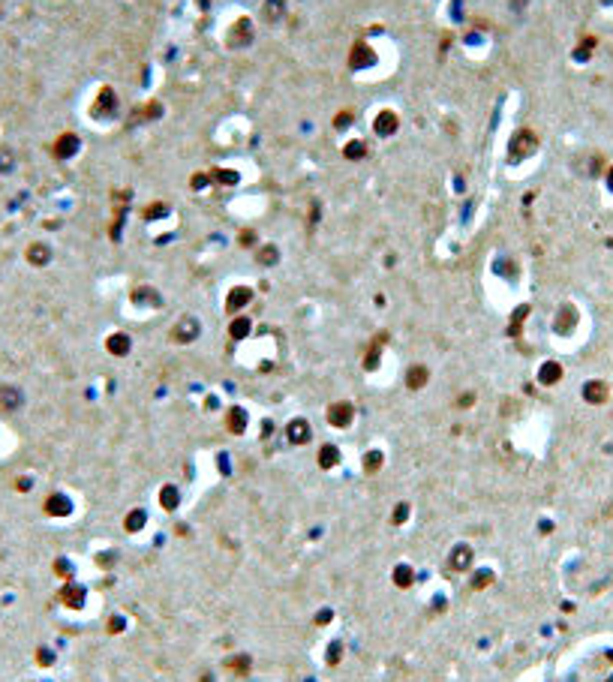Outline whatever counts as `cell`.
I'll use <instances>...</instances> for the list:
<instances>
[{
    "label": "cell",
    "mask_w": 613,
    "mask_h": 682,
    "mask_svg": "<svg viewBox=\"0 0 613 682\" xmlns=\"http://www.w3.org/2000/svg\"><path fill=\"white\" fill-rule=\"evenodd\" d=\"M114 111H118V96H114L112 87H103L96 94V103L90 105V114L99 120H109V118H114Z\"/></svg>",
    "instance_id": "2"
},
{
    "label": "cell",
    "mask_w": 613,
    "mask_h": 682,
    "mask_svg": "<svg viewBox=\"0 0 613 682\" xmlns=\"http://www.w3.org/2000/svg\"><path fill=\"white\" fill-rule=\"evenodd\" d=\"M165 211H169L165 204H151V208L145 211V217H147V220H156V217H165Z\"/></svg>",
    "instance_id": "29"
},
{
    "label": "cell",
    "mask_w": 613,
    "mask_h": 682,
    "mask_svg": "<svg viewBox=\"0 0 613 682\" xmlns=\"http://www.w3.org/2000/svg\"><path fill=\"white\" fill-rule=\"evenodd\" d=\"M427 382H430V370H427L424 364H415V367H409V373H406V385H409L412 391L424 388Z\"/></svg>",
    "instance_id": "12"
},
{
    "label": "cell",
    "mask_w": 613,
    "mask_h": 682,
    "mask_svg": "<svg viewBox=\"0 0 613 682\" xmlns=\"http://www.w3.org/2000/svg\"><path fill=\"white\" fill-rule=\"evenodd\" d=\"M76 151H79V136L76 133H66V136L57 138V147H54L57 157H72Z\"/></svg>",
    "instance_id": "14"
},
{
    "label": "cell",
    "mask_w": 613,
    "mask_h": 682,
    "mask_svg": "<svg viewBox=\"0 0 613 682\" xmlns=\"http://www.w3.org/2000/svg\"><path fill=\"white\" fill-rule=\"evenodd\" d=\"M33 259H48V246H33Z\"/></svg>",
    "instance_id": "33"
},
{
    "label": "cell",
    "mask_w": 613,
    "mask_h": 682,
    "mask_svg": "<svg viewBox=\"0 0 613 682\" xmlns=\"http://www.w3.org/2000/svg\"><path fill=\"white\" fill-rule=\"evenodd\" d=\"M250 43H253V24H250V19H238L235 28L229 30V45L231 48H247Z\"/></svg>",
    "instance_id": "6"
},
{
    "label": "cell",
    "mask_w": 613,
    "mask_h": 682,
    "mask_svg": "<svg viewBox=\"0 0 613 682\" xmlns=\"http://www.w3.org/2000/svg\"><path fill=\"white\" fill-rule=\"evenodd\" d=\"M397 129H400V118H397L394 109H382L376 118H373V133H376V136L388 138V136H394Z\"/></svg>",
    "instance_id": "4"
},
{
    "label": "cell",
    "mask_w": 613,
    "mask_h": 682,
    "mask_svg": "<svg viewBox=\"0 0 613 682\" xmlns=\"http://www.w3.org/2000/svg\"><path fill=\"white\" fill-rule=\"evenodd\" d=\"M607 184H610V190H613V169L607 171Z\"/></svg>",
    "instance_id": "36"
},
{
    "label": "cell",
    "mask_w": 613,
    "mask_h": 682,
    "mask_svg": "<svg viewBox=\"0 0 613 682\" xmlns=\"http://www.w3.org/2000/svg\"><path fill=\"white\" fill-rule=\"evenodd\" d=\"M472 560H475V556H472V547L469 544H457V547L451 550V556H448V562H451L454 571H466L469 565H472Z\"/></svg>",
    "instance_id": "11"
},
{
    "label": "cell",
    "mask_w": 613,
    "mask_h": 682,
    "mask_svg": "<svg viewBox=\"0 0 613 682\" xmlns=\"http://www.w3.org/2000/svg\"><path fill=\"white\" fill-rule=\"evenodd\" d=\"M81 598H85V593H81V586H70V595L63 593V601H70L72 607H79V604H81Z\"/></svg>",
    "instance_id": "27"
},
{
    "label": "cell",
    "mask_w": 613,
    "mask_h": 682,
    "mask_svg": "<svg viewBox=\"0 0 613 682\" xmlns=\"http://www.w3.org/2000/svg\"><path fill=\"white\" fill-rule=\"evenodd\" d=\"M352 418H355V406L349 400H337V403H331L328 406V424H334V427H349L352 424Z\"/></svg>",
    "instance_id": "3"
},
{
    "label": "cell",
    "mask_w": 613,
    "mask_h": 682,
    "mask_svg": "<svg viewBox=\"0 0 613 682\" xmlns=\"http://www.w3.org/2000/svg\"><path fill=\"white\" fill-rule=\"evenodd\" d=\"M105 349H109L112 355H127V352H129V337L121 334V331L112 334L109 340H105Z\"/></svg>",
    "instance_id": "17"
},
{
    "label": "cell",
    "mask_w": 613,
    "mask_h": 682,
    "mask_svg": "<svg viewBox=\"0 0 613 682\" xmlns=\"http://www.w3.org/2000/svg\"><path fill=\"white\" fill-rule=\"evenodd\" d=\"M574 319H577L574 307H562V313H559V319H557V331H559V334H568L571 328H574Z\"/></svg>",
    "instance_id": "20"
},
{
    "label": "cell",
    "mask_w": 613,
    "mask_h": 682,
    "mask_svg": "<svg viewBox=\"0 0 613 682\" xmlns=\"http://www.w3.org/2000/svg\"><path fill=\"white\" fill-rule=\"evenodd\" d=\"M145 520H147V514L138 508V511H129V517H127V532H138L145 526Z\"/></svg>",
    "instance_id": "24"
},
{
    "label": "cell",
    "mask_w": 613,
    "mask_h": 682,
    "mask_svg": "<svg viewBox=\"0 0 613 682\" xmlns=\"http://www.w3.org/2000/svg\"><path fill=\"white\" fill-rule=\"evenodd\" d=\"M607 394H610V388H607V382H601V379H590L583 385V400L592 403V406H599V403L607 400Z\"/></svg>",
    "instance_id": "8"
},
{
    "label": "cell",
    "mask_w": 613,
    "mask_h": 682,
    "mask_svg": "<svg viewBox=\"0 0 613 682\" xmlns=\"http://www.w3.org/2000/svg\"><path fill=\"white\" fill-rule=\"evenodd\" d=\"M343 157H346V160H361V157H367V142H364V138H352V142H346Z\"/></svg>",
    "instance_id": "18"
},
{
    "label": "cell",
    "mask_w": 613,
    "mask_h": 682,
    "mask_svg": "<svg viewBox=\"0 0 613 682\" xmlns=\"http://www.w3.org/2000/svg\"><path fill=\"white\" fill-rule=\"evenodd\" d=\"M394 583L397 586H412V568L409 565H397V571H394Z\"/></svg>",
    "instance_id": "25"
},
{
    "label": "cell",
    "mask_w": 613,
    "mask_h": 682,
    "mask_svg": "<svg viewBox=\"0 0 613 682\" xmlns=\"http://www.w3.org/2000/svg\"><path fill=\"white\" fill-rule=\"evenodd\" d=\"M376 61H379V54L373 52L367 43H355L352 45V52H349V67L352 70H370Z\"/></svg>",
    "instance_id": "5"
},
{
    "label": "cell",
    "mask_w": 613,
    "mask_h": 682,
    "mask_svg": "<svg viewBox=\"0 0 613 682\" xmlns=\"http://www.w3.org/2000/svg\"><path fill=\"white\" fill-rule=\"evenodd\" d=\"M310 436H313V430H310V424H306L304 418H292V421L286 424V439L292 442V445H306Z\"/></svg>",
    "instance_id": "7"
},
{
    "label": "cell",
    "mask_w": 613,
    "mask_h": 682,
    "mask_svg": "<svg viewBox=\"0 0 613 682\" xmlns=\"http://www.w3.org/2000/svg\"><path fill=\"white\" fill-rule=\"evenodd\" d=\"M352 120H355V114H352L349 109H343V111H340V114H337V120H334V127H337V129H346V127H349V123H352Z\"/></svg>",
    "instance_id": "28"
},
{
    "label": "cell",
    "mask_w": 613,
    "mask_h": 682,
    "mask_svg": "<svg viewBox=\"0 0 613 682\" xmlns=\"http://www.w3.org/2000/svg\"><path fill=\"white\" fill-rule=\"evenodd\" d=\"M172 337H175L178 343H193L198 337V319H193V316L180 319V322L175 325V331H172Z\"/></svg>",
    "instance_id": "9"
},
{
    "label": "cell",
    "mask_w": 613,
    "mask_h": 682,
    "mask_svg": "<svg viewBox=\"0 0 613 682\" xmlns=\"http://www.w3.org/2000/svg\"><path fill=\"white\" fill-rule=\"evenodd\" d=\"M490 580H493V574H490V571H481L475 580H472V586H475V589H481V586H487V583H490Z\"/></svg>",
    "instance_id": "30"
},
{
    "label": "cell",
    "mask_w": 613,
    "mask_h": 682,
    "mask_svg": "<svg viewBox=\"0 0 613 682\" xmlns=\"http://www.w3.org/2000/svg\"><path fill=\"white\" fill-rule=\"evenodd\" d=\"M328 619H331V610H319V619H316V622H319V626H325V622H328Z\"/></svg>",
    "instance_id": "34"
},
{
    "label": "cell",
    "mask_w": 613,
    "mask_h": 682,
    "mask_svg": "<svg viewBox=\"0 0 613 682\" xmlns=\"http://www.w3.org/2000/svg\"><path fill=\"white\" fill-rule=\"evenodd\" d=\"M241 244H253V232H244L241 235Z\"/></svg>",
    "instance_id": "35"
},
{
    "label": "cell",
    "mask_w": 613,
    "mask_h": 682,
    "mask_svg": "<svg viewBox=\"0 0 613 682\" xmlns=\"http://www.w3.org/2000/svg\"><path fill=\"white\" fill-rule=\"evenodd\" d=\"M178 502H180V493H178V487H172V484H169V487H163V490H160V505L165 508V511H175Z\"/></svg>",
    "instance_id": "19"
},
{
    "label": "cell",
    "mask_w": 613,
    "mask_h": 682,
    "mask_svg": "<svg viewBox=\"0 0 613 682\" xmlns=\"http://www.w3.org/2000/svg\"><path fill=\"white\" fill-rule=\"evenodd\" d=\"M229 334L235 337V340H244L247 334H250V319H244V316H238L235 322H231V328H229Z\"/></svg>",
    "instance_id": "22"
},
{
    "label": "cell",
    "mask_w": 613,
    "mask_h": 682,
    "mask_svg": "<svg viewBox=\"0 0 613 682\" xmlns=\"http://www.w3.org/2000/svg\"><path fill=\"white\" fill-rule=\"evenodd\" d=\"M280 12H283V6H280L277 0H268V19H277Z\"/></svg>",
    "instance_id": "32"
},
{
    "label": "cell",
    "mask_w": 613,
    "mask_h": 682,
    "mask_svg": "<svg viewBox=\"0 0 613 682\" xmlns=\"http://www.w3.org/2000/svg\"><path fill=\"white\" fill-rule=\"evenodd\" d=\"M226 424H229V430H231V433H244V430H247V412H244L241 406L229 409V415H226Z\"/></svg>",
    "instance_id": "15"
},
{
    "label": "cell",
    "mask_w": 613,
    "mask_h": 682,
    "mask_svg": "<svg viewBox=\"0 0 613 682\" xmlns=\"http://www.w3.org/2000/svg\"><path fill=\"white\" fill-rule=\"evenodd\" d=\"M406 514H409V505H397L394 508V523H403Z\"/></svg>",
    "instance_id": "31"
},
{
    "label": "cell",
    "mask_w": 613,
    "mask_h": 682,
    "mask_svg": "<svg viewBox=\"0 0 613 682\" xmlns=\"http://www.w3.org/2000/svg\"><path fill=\"white\" fill-rule=\"evenodd\" d=\"M256 256H259V262H262V265H277V259H280V253H277V246L274 244H268V246H262V250L259 253H256Z\"/></svg>",
    "instance_id": "23"
},
{
    "label": "cell",
    "mask_w": 613,
    "mask_h": 682,
    "mask_svg": "<svg viewBox=\"0 0 613 682\" xmlns=\"http://www.w3.org/2000/svg\"><path fill=\"white\" fill-rule=\"evenodd\" d=\"M211 180H217V184H226V187H235V184H238V171H231V169H214V171H211Z\"/></svg>",
    "instance_id": "21"
},
{
    "label": "cell",
    "mask_w": 613,
    "mask_h": 682,
    "mask_svg": "<svg viewBox=\"0 0 613 682\" xmlns=\"http://www.w3.org/2000/svg\"><path fill=\"white\" fill-rule=\"evenodd\" d=\"M250 301H253V292L247 289V286H238V289H231V292H229V298H226V310H229V313H238V310H244Z\"/></svg>",
    "instance_id": "10"
},
{
    "label": "cell",
    "mask_w": 613,
    "mask_h": 682,
    "mask_svg": "<svg viewBox=\"0 0 613 682\" xmlns=\"http://www.w3.org/2000/svg\"><path fill=\"white\" fill-rule=\"evenodd\" d=\"M535 147H538V142H535L532 129H517V133L511 136V142H508V157L511 160H526Z\"/></svg>",
    "instance_id": "1"
},
{
    "label": "cell",
    "mask_w": 613,
    "mask_h": 682,
    "mask_svg": "<svg viewBox=\"0 0 613 682\" xmlns=\"http://www.w3.org/2000/svg\"><path fill=\"white\" fill-rule=\"evenodd\" d=\"M559 379H562V367L557 364V361L541 364V370H538V382H541V385H557Z\"/></svg>",
    "instance_id": "13"
},
{
    "label": "cell",
    "mask_w": 613,
    "mask_h": 682,
    "mask_svg": "<svg viewBox=\"0 0 613 682\" xmlns=\"http://www.w3.org/2000/svg\"><path fill=\"white\" fill-rule=\"evenodd\" d=\"M364 469H367V472H379V469H382V454H379V451H367V457H364Z\"/></svg>",
    "instance_id": "26"
},
{
    "label": "cell",
    "mask_w": 613,
    "mask_h": 682,
    "mask_svg": "<svg viewBox=\"0 0 613 682\" xmlns=\"http://www.w3.org/2000/svg\"><path fill=\"white\" fill-rule=\"evenodd\" d=\"M340 463V448L337 445H322L319 448V466L322 469H334Z\"/></svg>",
    "instance_id": "16"
}]
</instances>
